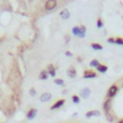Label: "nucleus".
Here are the masks:
<instances>
[{"instance_id": "1", "label": "nucleus", "mask_w": 123, "mask_h": 123, "mask_svg": "<svg viewBox=\"0 0 123 123\" xmlns=\"http://www.w3.org/2000/svg\"><path fill=\"white\" fill-rule=\"evenodd\" d=\"M86 27L84 25H81V26H74L72 28V33L74 36H77L81 39L85 38L86 37Z\"/></svg>"}, {"instance_id": "2", "label": "nucleus", "mask_w": 123, "mask_h": 123, "mask_svg": "<svg viewBox=\"0 0 123 123\" xmlns=\"http://www.w3.org/2000/svg\"><path fill=\"white\" fill-rule=\"evenodd\" d=\"M117 90H118V88L116 85H113L110 87V89H108V96H109V99H111V98L114 97L115 94L117 93Z\"/></svg>"}, {"instance_id": "3", "label": "nucleus", "mask_w": 123, "mask_h": 123, "mask_svg": "<svg viewBox=\"0 0 123 123\" xmlns=\"http://www.w3.org/2000/svg\"><path fill=\"white\" fill-rule=\"evenodd\" d=\"M51 98H52V94L50 92H44L40 95L39 97V100L40 102L44 103V102H48V101H50L51 100Z\"/></svg>"}, {"instance_id": "4", "label": "nucleus", "mask_w": 123, "mask_h": 123, "mask_svg": "<svg viewBox=\"0 0 123 123\" xmlns=\"http://www.w3.org/2000/svg\"><path fill=\"white\" fill-rule=\"evenodd\" d=\"M90 93H91V91L89 88H84L80 90V96L82 98H84V99H88V98L90 96Z\"/></svg>"}, {"instance_id": "5", "label": "nucleus", "mask_w": 123, "mask_h": 123, "mask_svg": "<svg viewBox=\"0 0 123 123\" xmlns=\"http://www.w3.org/2000/svg\"><path fill=\"white\" fill-rule=\"evenodd\" d=\"M37 113H38V110L32 108V109H30V110L28 111V113H27V114H26V117H27L28 120H32V119H34V118L37 116Z\"/></svg>"}, {"instance_id": "6", "label": "nucleus", "mask_w": 123, "mask_h": 123, "mask_svg": "<svg viewBox=\"0 0 123 123\" xmlns=\"http://www.w3.org/2000/svg\"><path fill=\"white\" fill-rule=\"evenodd\" d=\"M56 6H57V1H55V0H49V1H47V2L45 3V10L51 11V10H53Z\"/></svg>"}, {"instance_id": "7", "label": "nucleus", "mask_w": 123, "mask_h": 123, "mask_svg": "<svg viewBox=\"0 0 123 123\" xmlns=\"http://www.w3.org/2000/svg\"><path fill=\"white\" fill-rule=\"evenodd\" d=\"M112 107H113L112 99H107V100L104 102V104H103V109H104L105 113L111 112V111H112Z\"/></svg>"}, {"instance_id": "8", "label": "nucleus", "mask_w": 123, "mask_h": 123, "mask_svg": "<svg viewBox=\"0 0 123 123\" xmlns=\"http://www.w3.org/2000/svg\"><path fill=\"white\" fill-rule=\"evenodd\" d=\"M83 77L85 79H91V78H95L96 77V73L92 70H86L83 74Z\"/></svg>"}, {"instance_id": "9", "label": "nucleus", "mask_w": 123, "mask_h": 123, "mask_svg": "<svg viewBox=\"0 0 123 123\" xmlns=\"http://www.w3.org/2000/svg\"><path fill=\"white\" fill-rule=\"evenodd\" d=\"M66 73H67V75L69 76V78H72V79H74L76 77V74H77V73H76V69H75L74 66H69Z\"/></svg>"}, {"instance_id": "10", "label": "nucleus", "mask_w": 123, "mask_h": 123, "mask_svg": "<svg viewBox=\"0 0 123 123\" xmlns=\"http://www.w3.org/2000/svg\"><path fill=\"white\" fill-rule=\"evenodd\" d=\"M65 103V100L64 99H60V100H58L55 104H53L52 106H51V108H50V110H56V109H58V108H61L64 104Z\"/></svg>"}, {"instance_id": "11", "label": "nucleus", "mask_w": 123, "mask_h": 123, "mask_svg": "<svg viewBox=\"0 0 123 123\" xmlns=\"http://www.w3.org/2000/svg\"><path fill=\"white\" fill-rule=\"evenodd\" d=\"M100 112L99 111H97V110H93V111H89V112H88L87 113H86V116L88 117V118H90V117H92V116H96V117H98V116H100Z\"/></svg>"}, {"instance_id": "12", "label": "nucleus", "mask_w": 123, "mask_h": 123, "mask_svg": "<svg viewBox=\"0 0 123 123\" xmlns=\"http://www.w3.org/2000/svg\"><path fill=\"white\" fill-rule=\"evenodd\" d=\"M60 16L63 18V19H67L70 17V13L67 9H64L63 11H61L60 13Z\"/></svg>"}, {"instance_id": "13", "label": "nucleus", "mask_w": 123, "mask_h": 123, "mask_svg": "<svg viewBox=\"0 0 123 123\" xmlns=\"http://www.w3.org/2000/svg\"><path fill=\"white\" fill-rule=\"evenodd\" d=\"M47 72H48V74L52 76V77H55L56 76V69L55 67L53 66V64H49L48 67H47Z\"/></svg>"}, {"instance_id": "14", "label": "nucleus", "mask_w": 123, "mask_h": 123, "mask_svg": "<svg viewBox=\"0 0 123 123\" xmlns=\"http://www.w3.org/2000/svg\"><path fill=\"white\" fill-rule=\"evenodd\" d=\"M48 72H47V70H42L40 73H39V78L40 79V80H46V79H48Z\"/></svg>"}, {"instance_id": "15", "label": "nucleus", "mask_w": 123, "mask_h": 123, "mask_svg": "<svg viewBox=\"0 0 123 123\" xmlns=\"http://www.w3.org/2000/svg\"><path fill=\"white\" fill-rule=\"evenodd\" d=\"M97 70L99 71V72H101V73H105L107 70H108V66L107 65H105V64H99L97 66Z\"/></svg>"}, {"instance_id": "16", "label": "nucleus", "mask_w": 123, "mask_h": 123, "mask_svg": "<svg viewBox=\"0 0 123 123\" xmlns=\"http://www.w3.org/2000/svg\"><path fill=\"white\" fill-rule=\"evenodd\" d=\"M106 118H107V120H108L109 122H113V120H114V116L113 115L112 111H111V112H107V113H106Z\"/></svg>"}, {"instance_id": "17", "label": "nucleus", "mask_w": 123, "mask_h": 123, "mask_svg": "<svg viewBox=\"0 0 123 123\" xmlns=\"http://www.w3.org/2000/svg\"><path fill=\"white\" fill-rule=\"evenodd\" d=\"M90 46L94 49V50H102L103 49V46L101 44H99V43H91Z\"/></svg>"}, {"instance_id": "18", "label": "nucleus", "mask_w": 123, "mask_h": 123, "mask_svg": "<svg viewBox=\"0 0 123 123\" xmlns=\"http://www.w3.org/2000/svg\"><path fill=\"white\" fill-rule=\"evenodd\" d=\"M99 64H100V63H99V61H97V60H92L89 63V66L90 67H96L97 68V66Z\"/></svg>"}, {"instance_id": "19", "label": "nucleus", "mask_w": 123, "mask_h": 123, "mask_svg": "<svg viewBox=\"0 0 123 123\" xmlns=\"http://www.w3.org/2000/svg\"><path fill=\"white\" fill-rule=\"evenodd\" d=\"M72 101H73V103H75V104H79L80 103V97L77 96V95H73L72 96Z\"/></svg>"}, {"instance_id": "20", "label": "nucleus", "mask_w": 123, "mask_h": 123, "mask_svg": "<svg viewBox=\"0 0 123 123\" xmlns=\"http://www.w3.org/2000/svg\"><path fill=\"white\" fill-rule=\"evenodd\" d=\"M54 83H55L56 85H58V86H63V85L64 84V80H62V79H55Z\"/></svg>"}, {"instance_id": "21", "label": "nucleus", "mask_w": 123, "mask_h": 123, "mask_svg": "<svg viewBox=\"0 0 123 123\" xmlns=\"http://www.w3.org/2000/svg\"><path fill=\"white\" fill-rule=\"evenodd\" d=\"M103 26H104V24H103L102 19L101 18H98V20H97V27L98 28H102Z\"/></svg>"}, {"instance_id": "22", "label": "nucleus", "mask_w": 123, "mask_h": 123, "mask_svg": "<svg viewBox=\"0 0 123 123\" xmlns=\"http://www.w3.org/2000/svg\"><path fill=\"white\" fill-rule=\"evenodd\" d=\"M115 43L119 45H123V39L122 38H116L115 39Z\"/></svg>"}, {"instance_id": "23", "label": "nucleus", "mask_w": 123, "mask_h": 123, "mask_svg": "<svg viewBox=\"0 0 123 123\" xmlns=\"http://www.w3.org/2000/svg\"><path fill=\"white\" fill-rule=\"evenodd\" d=\"M29 92H30V95H31V96H35V95L37 94V90H36L34 88H32V89H30Z\"/></svg>"}, {"instance_id": "24", "label": "nucleus", "mask_w": 123, "mask_h": 123, "mask_svg": "<svg viewBox=\"0 0 123 123\" xmlns=\"http://www.w3.org/2000/svg\"><path fill=\"white\" fill-rule=\"evenodd\" d=\"M108 42H110V43H115V39H113V38H109V39H108Z\"/></svg>"}, {"instance_id": "25", "label": "nucleus", "mask_w": 123, "mask_h": 123, "mask_svg": "<svg viewBox=\"0 0 123 123\" xmlns=\"http://www.w3.org/2000/svg\"><path fill=\"white\" fill-rule=\"evenodd\" d=\"M65 55H66V56L71 57V56H72V53H71V52H69V51H66V52H65Z\"/></svg>"}, {"instance_id": "26", "label": "nucleus", "mask_w": 123, "mask_h": 123, "mask_svg": "<svg viewBox=\"0 0 123 123\" xmlns=\"http://www.w3.org/2000/svg\"><path fill=\"white\" fill-rule=\"evenodd\" d=\"M69 39H70V38H69L68 36H65V42H68Z\"/></svg>"}, {"instance_id": "27", "label": "nucleus", "mask_w": 123, "mask_h": 123, "mask_svg": "<svg viewBox=\"0 0 123 123\" xmlns=\"http://www.w3.org/2000/svg\"><path fill=\"white\" fill-rule=\"evenodd\" d=\"M117 123H123V119H121V120H119Z\"/></svg>"}]
</instances>
